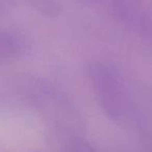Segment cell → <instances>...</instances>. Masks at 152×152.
<instances>
[{
	"label": "cell",
	"instance_id": "cell-5",
	"mask_svg": "<svg viewBox=\"0 0 152 152\" xmlns=\"http://www.w3.org/2000/svg\"><path fill=\"white\" fill-rule=\"evenodd\" d=\"M80 1H83L85 3H95L97 1H99V0H80Z\"/></svg>",
	"mask_w": 152,
	"mask_h": 152
},
{
	"label": "cell",
	"instance_id": "cell-6",
	"mask_svg": "<svg viewBox=\"0 0 152 152\" xmlns=\"http://www.w3.org/2000/svg\"><path fill=\"white\" fill-rule=\"evenodd\" d=\"M5 7V5H4V4H2V3L0 2V9H1V7Z\"/></svg>",
	"mask_w": 152,
	"mask_h": 152
},
{
	"label": "cell",
	"instance_id": "cell-1",
	"mask_svg": "<svg viewBox=\"0 0 152 152\" xmlns=\"http://www.w3.org/2000/svg\"><path fill=\"white\" fill-rule=\"evenodd\" d=\"M94 95L105 115L117 123H127L133 115L130 92L118 70L108 64L95 61L88 69Z\"/></svg>",
	"mask_w": 152,
	"mask_h": 152
},
{
	"label": "cell",
	"instance_id": "cell-2",
	"mask_svg": "<svg viewBox=\"0 0 152 152\" xmlns=\"http://www.w3.org/2000/svg\"><path fill=\"white\" fill-rule=\"evenodd\" d=\"M112 13L131 31L145 36L150 25L143 0H107Z\"/></svg>",
	"mask_w": 152,
	"mask_h": 152
},
{
	"label": "cell",
	"instance_id": "cell-4",
	"mask_svg": "<svg viewBox=\"0 0 152 152\" xmlns=\"http://www.w3.org/2000/svg\"><path fill=\"white\" fill-rule=\"evenodd\" d=\"M64 152H97L94 147L83 141H74L67 146Z\"/></svg>",
	"mask_w": 152,
	"mask_h": 152
},
{
	"label": "cell",
	"instance_id": "cell-3",
	"mask_svg": "<svg viewBox=\"0 0 152 152\" xmlns=\"http://www.w3.org/2000/svg\"><path fill=\"white\" fill-rule=\"evenodd\" d=\"M23 48V41L19 34L0 28V64L19 56Z\"/></svg>",
	"mask_w": 152,
	"mask_h": 152
}]
</instances>
